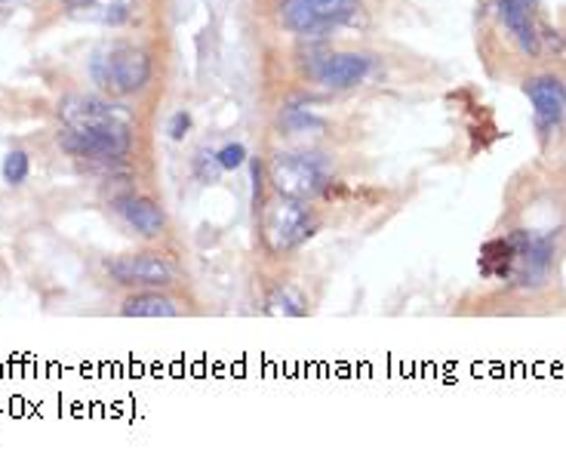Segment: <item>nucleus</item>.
Returning a JSON list of instances; mask_svg holds the SVG:
<instances>
[{"label": "nucleus", "instance_id": "a211bd4d", "mask_svg": "<svg viewBox=\"0 0 566 459\" xmlns=\"http://www.w3.org/2000/svg\"><path fill=\"white\" fill-rule=\"evenodd\" d=\"M271 305H277V312H283V315H305V302L298 300V296H290L286 290H281V293L271 300Z\"/></svg>", "mask_w": 566, "mask_h": 459}, {"label": "nucleus", "instance_id": "9d476101", "mask_svg": "<svg viewBox=\"0 0 566 459\" xmlns=\"http://www.w3.org/2000/svg\"><path fill=\"white\" fill-rule=\"evenodd\" d=\"M114 213L124 219V226L133 229L142 238H160L167 229V213L164 207L151 198H142V195H124V198H114Z\"/></svg>", "mask_w": 566, "mask_h": 459}, {"label": "nucleus", "instance_id": "dca6fc26", "mask_svg": "<svg viewBox=\"0 0 566 459\" xmlns=\"http://www.w3.org/2000/svg\"><path fill=\"white\" fill-rule=\"evenodd\" d=\"M216 158L222 164V170H241L243 164H247V148L241 143H231L226 148H219Z\"/></svg>", "mask_w": 566, "mask_h": 459}, {"label": "nucleus", "instance_id": "2eb2a0df", "mask_svg": "<svg viewBox=\"0 0 566 459\" xmlns=\"http://www.w3.org/2000/svg\"><path fill=\"white\" fill-rule=\"evenodd\" d=\"M195 173L200 176V182H216L219 173H222V164L216 158V152H198V158H195Z\"/></svg>", "mask_w": 566, "mask_h": 459}, {"label": "nucleus", "instance_id": "6ab92c4d", "mask_svg": "<svg viewBox=\"0 0 566 459\" xmlns=\"http://www.w3.org/2000/svg\"><path fill=\"white\" fill-rule=\"evenodd\" d=\"M191 129V115L188 112H176V115L170 117V127H167V133H170V139H176V143H182L185 133Z\"/></svg>", "mask_w": 566, "mask_h": 459}, {"label": "nucleus", "instance_id": "4468645a", "mask_svg": "<svg viewBox=\"0 0 566 459\" xmlns=\"http://www.w3.org/2000/svg\"><path fill=\"white\" fill-rule=\"evenodd\" d=\"M31 173V158L29 152H22V148H13V152H7V158L0 164V176H3V182L7 186H22L25 179H29Z\"/></svg>", "mask_w": 566, "mask_h": 459}, {"label": "nucleus", "instance_id": "6e6552de", "mask_svg": "<svg viewBox=\"0 0 566 459\" xmlns=\"http://www.w3.org/2000/svg\"><path fill=\"white\" fill-rule=\"evenodd\" d=\"M526 96L533 102V121L542 136H548L554 127H560L566 117V86L552 77V74H538L524 84Z\"/></svg>", "mask_w": 566, "mask_h": 459}, {"label": "nucleus", "instance_id": "f257e3e1", "mask_svg": "<svg viewBox=\"0 0 566 459\" xmlns=\"http://www.w3.org/2000/svg\"><path fill=\"white\" fill-rule=\"evenodd\" d=\"M59 148L81 160H124L133 152V112L102 96L74 93L59 102Z\"/></svg>", "mask_w": 566, "mask_h": 459}, {"label": "nucleus", "instance_id": "9b49d317", "mask_svg": "<svg viewBox=\"0 0 566 459\" xmlns=\"http://www.w3.org/2000/svg\"><path fill=\"white\" fill-rule=\"evenodd\" d=\"M499 19L517 41V46L536 56L538 53V29H536V0H495Z\"/></svg>", "mask_w": 566, "mask_h": 459}, {"label": "nucleus", "instance_id": "ddd939ff", "mask_svg": "<svg viewBox=\"0 0 566 459\" xmlns=\"http://www.w3.org/2000/svg\"><path fill=\"white\" fill-rule=\"evenodd\" d=\"M74 19H84V22H96L105 29H120L133 19V0H93L81 10H74Z\"/></svg>", "mask_w": 566, "mask_h": 459}, {"label": "nucleus", "instance_id": "f3484780", "mask_svg": "<svg viewBox=\"0 0 566 459\" xmlns=\"http://www.w3.org/2000/svg\"><path fill=\"white\" fill-rule=\"evenodd\" d=\"M283 124H286L290 129H296V133H302V129H312V127H324V121L312 117V112H298V108H290V112L283 115Z\"/></svg>", "mask_w": 566, "mask_h": 459}, {"label": "nucleus", "instance_id": "20e7f679", "mask_svg": "<svg viewBox=\"0 0 566 459\" xmlns=\"http://www.w3.org/2000/svg\"><path fill=\"white\" fill-rule=\"evenodd\" d=\"M317 231V216L308 207V201H296V198H283L274 201L265 210L262 219V234H265V244L274 253H290L298 250Z\"/></svg>", "mask_w": 566, "mask_h": 459}, {"label": "nucleus", "instance_id": "423d86ee", "mask_svg": "<svg viewBox=\"0 0 566 459\" xmlns=\"http://www.w3.org/2000/svg\"><path fill=\"white\" fill-rule=\"evenodd\" d=\"M108 274L124 288H170L176 281V265L164 253L139 250L108 259Z\"/></svg>", "mask_w": 566, "mask_h": 459}, {"label": "nucleus", "instance_id": "f03ea898", "mask_svg": "<svg viewBox=\"0 0 566 459\" xmlns=\"http://www.w3.org/2000/svg\"><path fill=\"white\" fill-rule=\"evenodd\" d=\"M155 74L151 53L133 43H112L90 56V77L108 96H133L148 86Z\"/></svg>", "mask_w": 566, "mask_h": 459}, {"label": "nucleus", "instance_id": "1a4fd4ad", "mask_svg": "<svg viewBox=\"0 0 566 459\" xmlns=\"http://www.w3.org/2000/svg\"><path fill=\"white\" fill-rule=\"evenodd\" d=\"M373 72V59L364 53H326L312 65V77L326 90H352Z\"/></svg>", "mask_w": 566, "mask_h": 459}, {"label": "nucleus", "instance_id": "0eeeda50", "mask_svg": "<svg viewBox=\"0 0 566 459\" xmlns=\"http://www.w3.org/2000/svg\"><path fill=\"white\" fill-rule=\"evenodd\" d=\"M514 244V281H521V288H538L548 272H552L554 247L552 238H538L533 231H514L509 234Z\"/></svg>", "mask_w": 566, "mask_h": 459}, {"label": "nucleus", "instance_id": "39448f33", "mask_svg": "<svg viewBox=\"0 0 566 459\" xmlns=\"http://www.w3.org/2000/svg\"><path fill=\"white\" fill-rule=\"evenodd\" d=\"M360 10V0H281V22L296 34H321L354 22Z\"/></svg>", "mask_w": 566, "mask_h": 459}, {"label": "nucleus", "instance_id": "f8f14e48", "mask_svg": "<svg viewBox=\"0 0 566 459\" xmlns=\"http://www.w3.org/2000/svg\"><path fill=\"white\" fill-rule=\"evenodd\" d=\"M124 317H176L179 305L170 300L167 293H160V288H142L139 293H129L124 305H120Z\"/></svg>", "mask_w": 566, "mask_h": 459}, {"label": "nucleus", "instance_id": "aec40b11", "mask_svg": "<svg viewBox=\"0 0 566 459\" xmlns=\"http://www.w3.org/2000/svg\"><path fill=\"white\" fill-rule=\"evenodd\" d=\"M3 3H15V0H0V7H3Z\"/></svg>", "mask_w": 566, "mask_h": 459}, {"label": "nucleus", "instance_id": "7ed1b4c3", "mask_svg": "<svg viewBox=\"0 0 566 459\" xmlns=\"http://www.w3.org/2000/svg\"><path fill=\"white\" fill-rule=\"evenodd\" d=\"M271 182L283 198L312 201L329 182V167L321 155L308 152H281L271 160Z\"/></svg>", "mask_w": 566, "mask_h": 459}]
</instances>
